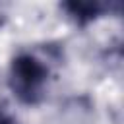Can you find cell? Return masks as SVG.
<instances>
[{"label": "cell", "instance_id": "6da1fadb", "mask_svg": "<svg viewBox=\"0 0 124 124\" xmlns=\"http://www.w3.org/2000/svg\"><path fill=\"white\" fill-rule=\"evenodd\" d=\"M50 78V64L35 52H19L12 58L8 85L14 97L23 105H39L45 99Z\"/></svg>", "mask_w": 124, "mask_h": 124}, {"label": "cell", "instance_id": "7a4b0ae2", "mask_svg": "<svg viewBox=\"0 0 124 124\" xmlns=\"http://www.w3.org/2000/svg\"><path fill=\"white\" fill-rule=\"evenodd\" d=\"M62 8L68 12L70 17H74L81 25H85V23L101 17L103 14L110 12V6L101 4V2H66V4H62Z\"/></svg>", "mask_w": 124, "mask_h": 124}, {"label": "cell", "instance_id": "3957f363", "mask_svg": "<svg viewBox=\"0 0 124 124\" xmlns=\"http://www.w3.org/2000/svg\"><path fill=\"white\" fill-rule=\"evenodd\" d=\"M0 124H17V122H14V118H10L4 110H0Z\"/></svg>", "mask_w": 124, "mask_h": 124}]
</instances>
